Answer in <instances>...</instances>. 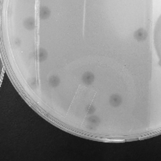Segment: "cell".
Listing matches in <instances>:
<instances>
[{
	"label": "cell",
	"mask_w": 161,
	"mask_h": 161,
	"mask_svg": "<svg viewBox=\"0 0 161 161\" xmlns=\"http://www.w3.org/2000/svg\"><path fill=\"white\" fill-rule=\"evenodd\" d=\"M147 37V32L143 28H140L135 32V38L139 41L145 40Z\"/></svg>",
	"instance_id": "1"
},
{
	"label": "cell",
	"mask_w": 161,
	"mask_h": 161,
	"mask_svg": "<svg viewBox=\"0 0 161 161\" xmlns=\"http://www.w3.org/2000/svg\"><path fill=\"white\" fill-rule=\"evenodd\" d=\"M60 83V79L56 76H52L49 78V84L53 87H56Z\"/></svg>",
	"instance_id": "7"
},
{
	"label": "cell",
	"mask_w": 161,
	"mask_h": 161,
	"mask_svg": "<svg viewBox=\"0 0 161 161\" xmlns=\"http://www.w3.org/2000/svg\"><path fill=\"white\" fill-rule=\"evenodd\" d=\"M94 80V76L93 73H90V72H86L83 74L82 76V81L83 82L86 84V85H90L93 83Z\"/></svg>",
	"instance_id": "2"
},
{
	"label": "cell",
	"mask_w": 161,
	"mask_h": 161,
	"mask_svg": "<svg viewBox=\"0 0 161 161\" xmlns=\"http://www.w3.org/2000/svg\"><path fill=\"white\" fill-rule=\"evenodd\" d=\"M35 19L33 18H28L26 20L24 21V27H26L27 29L32 30L35 28Z\"/></svg>",
	"instance_id": "5"
},
{
	"label": "cell",
	"mask_w": 161,
	"mask_h": 161,
	"mask_svg": "<svg viewBox=\"0 0 161 161\" xmlns=\"http://www.w3.org/2000/svg\"><path fill=\"white\" fill-rule=\"evenodd\" d=\"M86 110H87L88 114H93L95 111V108H94L93 105H89L87 109H86Z\"/></svg>",
	"instance_id": "9"
},
{
	"label": "cell",
	"mask_w": 161,
	"mask_h": 161,
	"mask_svg": "<svg viewBox=\"0 0 161 161\" xmlns=\"http://www.w3.org/2000/svg\"><path fill=\"white\" fill-rule=\"evenodd\" d=\"M110 105L114 106V107H118L122 103V97L118 95H116V94L112 95L110 97Z\"/></svg>",
	"instance_id": "3"
},
{
	"label": "cell",
	"mask_w": 161,
	"mask_h": 161,
	"mask_svg": "<svg viewBox=\"0 0 161 161\" xmlns=\"http://www.w3.org/2000/svg\"><path fill=\"white\" fill-rule=\"evenodd\" d=\"M37 54H38V59L40 61H44V60L47 58V52L44 48H40Z\"/></svg>",
	"instance_id": "6"
},
{
	"label": "cell",
	"mask_w": 161,
	"mask_h": 161,
	"mask_svg": "<svg viewBox=\"0 0 161 161\" xmlns=\"http://www.w3.org/2000/svg\"><path fill=\"white\" fill-rule=\"evenodd\" d=\"M50 15V10L46 6H41L40 10V19H47L49 17Z\"/></svg>",
	"instance_id": "4"
},
{
	"label": "cell",
	"mask_w": 161,
	"mask_h": 161,
	"mask_svg": "<svg viewBox=\"0 0 161 161\" xmlns=\"http://www.w3.org/2000/svg\"><path fill=\"white\" fill-rule=\"evenodd\" d=\"M89 123H90L91 125H94V126H97V125H98L100 123V119L99 118L97 117L95 115H93V116H91L88 118Z\"/></svg>",
	"instance_id": "8"
}]
</instances>
